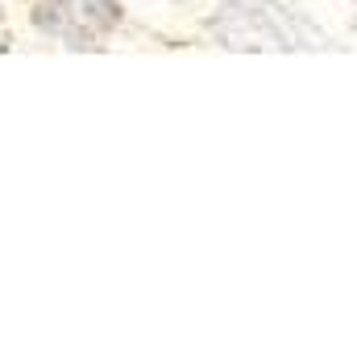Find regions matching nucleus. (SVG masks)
Returning a JSON list of instances; mask_svg holds the SVG:
<instances>
[{
  "mask_svg": "<svg viewBox=\"0 0 357 357\" xmlns=\"http://www.w3.org/2000/svg\"><path fill=\"white\" fill-rule=\"evenodd\" d=\"M33 21H38V25H46V29H59L63 13H59V4H42V8L33 13Z\"/></svg>",
  "mask_w": 357,
  "mask_h": 357,
  "instance_id": "1",
  "label": "nucleus"
}]
</instances>
